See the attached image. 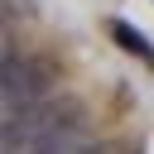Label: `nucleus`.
Returning a JSON list of instances; mask_svg holds the SVG:
<instances>
[{"label": "nucleus", "instance_id": "nucleus-2", "mask_svg": "<svg viewBox=\"0 0 154 154\" xmlns=\"http://www.w3.org/2000/svg\"><path fill=\"white\" fill-rule=\"evenodd\" d=\"M0 91H5V116H14V111H24V106L43 101V91H48V72H43L38 63H29V58H14V53H5Z\"/></svg>", "mask_w": 154, "mask_h": 154}, {"label": "nucleus", "instance_id": "nucleus-3", "mask_svg": "<svg viewBox=\"0 0 154 154\" xmlns=\"http://www.w3.org/2000/svg\"><path fill=\"white\" fill-rule=\"evenodd\" d=\"M106 29H111V38H116V43H120L125 53H135V58H144V63L154 67V43H149V38H144V34H140V29L130 24V19H111Z\"/></svg>", "mask_w": 154, "mask_h": 154}, {"label": "nucleus", "instance_id": "nucleus-1", "mask_svg": "<svg viewBox=\"0 0 154 154\" xmlns=\"http://www.w3.org/2000/svg\"><path fill=\"white\" fill-rule=\"evenodd\" d=\"M77 125V106L72 101H34L14 116H5V149H19V144H34L43 135H58Z\"/></svg>", "mask_w": 154, "mask_h": 154}]
</instances>
